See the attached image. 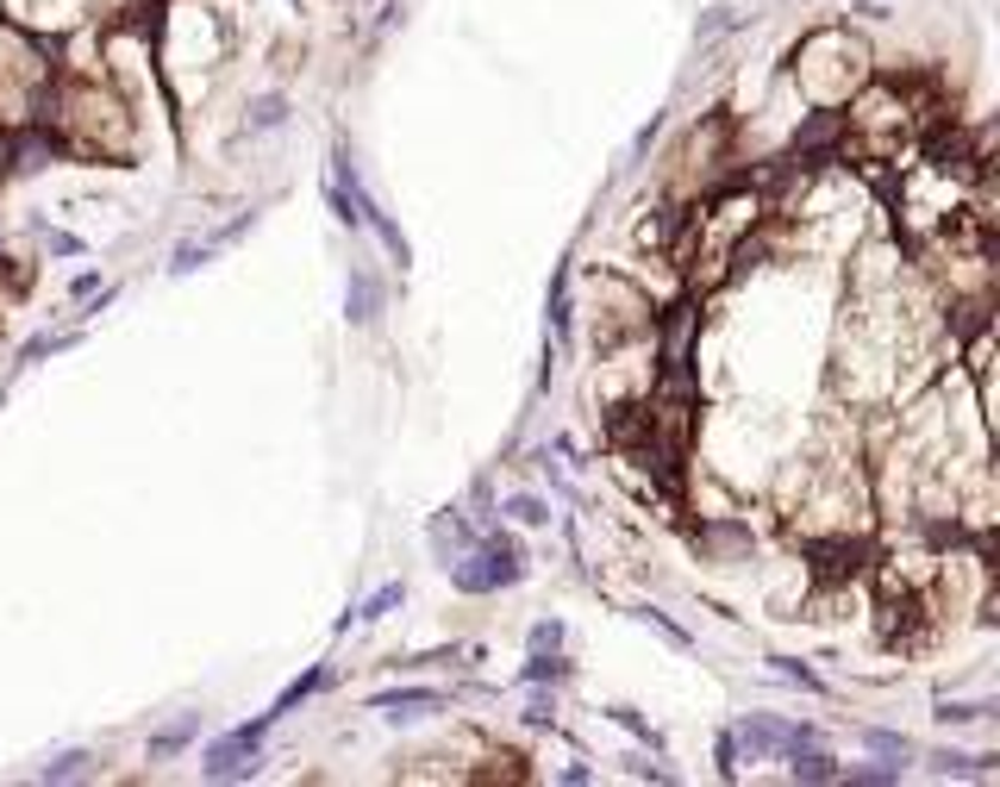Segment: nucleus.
Masks as SVG:
<instances>
[{
	"instance_id": "obj_1",
	"label": "nucleus",
	"mask_w": 1000,
	"mask_h": 787,
	"mask_svg": "<svg viewBox=\"0 0 1000 787\" xmlns=\"http://www.w3.org/2000/svg\"><path fill=\"white\" fill-rule=\"evenodd\" d=\"M507 581H520V557L507 544H481L469 562H457V588H469V594H488V588H507Z\"/></svg>"
},
{
	"instance_id": "obj_2",
	"label": "nucleus",
	"mask_w": 1000,
	"mask_h": 787,
	"mask_svg": "<svg viewBox=\"0 0 1000 787\" xmlns=\"http://www.w3.org/2000/svg\"><path fill=\"white\" fill-rule=\"evenodd\" d=\"M438 707V693L432 688H413V693H382L376 700V712H394V719H413V712H432Z\"/></svg>"
},
{
	"instance_id": "obj_3",
	"label": "nucleus",
	"mask_w": 1000,
	"mask_h": 787,
	"mask_svg": "<svg viewBox=\"0 0 1000 787\" xmlns=\"http://www.w3.org/2000/svg\"><path fill=\"white\" fill-rule=\"evenodd\" d=\"M350 319H357V326H369V319H376V282H369V275H357V282H350Z\"/></svg>"
},
{
	"instance_id": "obj_4",
	"label": "nucleus",
	"mask_w": 1000,
	"mask_h": 787,
	"mask_svg": "<svg viewBox=\"0 0 1000 787\" xmlns=\"http://www.w3.org/2000/svg\"><path fill=\"white\" fill-rule=\"evenodd\" d=\"M194 725H200V719H182V725H170L163 737H151V756H170V750H182L194 737Z\"/></svg>"
},
{
	"instance_id": "obj_5",
	"label": "nucleus",
	"mask_w": 1000,
	"mask_h": 787,
	"mask_svg": "<svg viewBox=\"0 0 1000 787\" xmlns=\"http://www.w3.org/2000/svg\"><path fill=\"white\" fill-rule=\"evenodd\" d=\"M282 119H289V113H282V95H263V100H257V119H250V125H257V132H275Z\"/></svg>"
},
{
	"instance_id": "obj_6",
	"label": "nucleus",
	"mask_w": 1000,
	"mask_h": 787,
	"mask_svg": "<svg viewBox=\"0 0 1000 787\" xmlns=\"http://www.w3.org/2000/svg\"><path fill=\"white\" fill-rule=\"evenodd\" d=\"M388 606H401V581H388V588H376V600H369V606H363L357 619H382Z\"/></svg>"
},
{
	"instance_id": "obj_7",
	"label": "nucleus",
	"mask_w": 1000,
	"mask_h": 787,
	"mask_svg": "<svg viewBox=\"0 0 1000 787\" xmlns=\"http://www.w3.org/2000/svg\"><path fill=\"white\" fill-rule=\"evenodd\" d=\"M81 763H88V756H81V750H69V756H57V763H44V781H69Z\"/></svg>"
},
{
	"instance_id": "obj_8",
	"label": "nucleus",
	"mask_w": 1000,
	"mask_h": 787,
	"mask_svg": "<svg viewBox=\"0 0 1000 787\" xmlns=\"http://www.w3.org/2000/svg\"><path fill=\"white\" fill-rule=\"evenodd\" d=\"M507 513L520 518V525H544V518H551V513H544V506H539V500H513V506H507Z\"/></svg>"
},
{
	"instance_id": "obj_9",
	"label": "nucleus",
	"mask_w": 1000,
	"mask_h": 787,
	"mask_svg": "<svg viewBox=\"0 0 1000 787\" xmlns=\"http://www.w3.org/2000/svg\"><path fill=\"white\" fill-rule=\"evenodd\" d=\"M869 750H882V756H906V737H894V731H869Z\"/></svg>"
}]
</instances>
